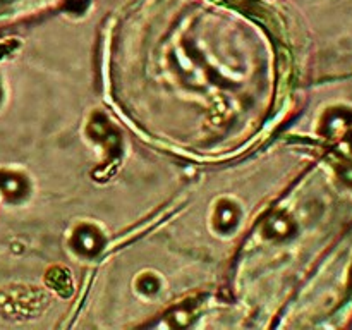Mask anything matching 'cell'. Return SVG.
I'll return each mask as SVG.
<instances>
[{
	"instance_id": "obj_6",
	"label": "cell",
	"mask_w": 352,
	"mask_h": 330,
	"mask_svg": "<svg viewBox=\"0 0 352 330\" xmlns=\"http://www.w3.org/2000/svg\"><path fill=\"white\" fill-rule=\"evenodd\" d=\"M47 285L60 296H69L72 292V278L64 268H52L47 275Z\"/></svg>"
},
{
	"instance_id": "obj_7",
	"label": "cell",
	"mask_w": 352,
	"mask_h": 330,
	"mask_svg": "<svg viewBox=\"0 0 352 330\" xmlns=\"http://www.w3.org/2000/svg\"><path fill=\"white\" fill-rule=\"evenodd\" d=\"M349 120H351V116L346 112V110H332V112L327 113L323 127H325V131L329 134H339L346 129Z\"/></svg>"
},
{
	"instance_id": "obj_9",
	"label": "cell",
	"mask_w": 352,
	"mask_h": 330,
	"mask_svg": "<svg viewBox=\"0 0 352 330\" xmlns=\"http://www.w3.org/2000/svg\"><path fill=\"white\" fill-rule=\"evenodd\" d=\"M337 174L342 179V182H346L347 186H352V162H340L337 165Z\"/></svg>"
},
{
	"instance_id": "obj_4",
	"label": "cell",
	"mask_w": 352,
	"mask_h": 330,
	"mask_svg": "<svg viewBox=\"0 0 352 330\" xmlns=\"http://www.w3.org/2000/svg\"><path fill=\"white\" fill-rule=\"evenodd\" d=\"M239 223V208L230 199H222L213 213V226L219 232L229 234Z\"/></svg>"
},
{
	"instance_id": "obj_5",
	"label": "cell",
	"mask_w": 352,
	"mask_h": 330,
	"mask_svg": "<svg viewBox=\"0 0 352 330\" xmlns=\"http://www.w3.org/2000/svg\"><path fill=\"white\" fill-rule=\"evenodd\" d=\"M0 191L12 201H19L28 195V181L17 172H0Z\"/></svg>"
},
{
	"instance_id": "obj_3",
	"label": "cell",
	"mask_w": 352,
	"mask_h": 330,
	"mask_svg": "<svg viewBox=\"0 0 352 330\" xmlns=\"http://www.w3.org/2000/svg\"><path fill=\"white\" fill-rule=\"evenodd\" d=\"M296 223L285 212H275L263 222L261 232L270 239H287L294 234Z\"/></svg>"
},
{
	"instance_id": "obj_8",
	"label": "cell",
	"mask_w": 352,
	"mask_h": 330,
	"mask_svg": "<svg viewBox=\"0 0 352 330\" xmlns=\"http://www.w3.org/2000/svg\"><path fill=\"white\" fill-rule=\"evenodd\" d=\"M160 278L153 274H143L136 280V287L141 294L144 296H153L160 291Z\"/></svg>"
},
{
	"instance_id": "obj_2",
	"label": "cell",
	"mask_w": 352,
	"mask_h": 330,
	"mask_svg": "<svg viewBox=\"0 0 352 330\" xmlns=\"http://www.w3.org/2000/svg\"><path fill=\"white\" fill-rule=\"evenodd\" d=\"M103 246H105V236L98 227L91 223H81L76 227L71 236V248L81 256H96L103 250Z\"/></svg>"
},
{
	"instance_id": "obj_1",
	"label": "cell",
	"mask_w": 352,
	"mask_h": 330,
	"mask_svg": "<svg viewBox=\"0 0 352 330\" xmlns=\"http://www.w3.org/2000/svg\"><path fill=\"white\" fill-rule=\"evenodd\" d=\"M88 134L100 143L110 158H116L120 151V134L103 113H95L88 124Z\"/></svg>"
}]
</instances>
